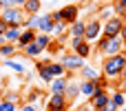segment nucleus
<instances>
[{
	"label": "nucleus",
	"instance_id": "11",
	"mask_svg": "<svg viewBox=\"0 0 126 111\" xmlns=\"http://www.w3.org/2000/svg\"><path fill=\"white\" fill-rule=\"evenodd\" d=\"M93 107H95V111L97 109H102V107H106L109 102H111V93H109V89H97V93L89 100Z\"/></svg>",
	"mask_w": 126,
	"mask_h": 111
},
{
	"label": "nucleus",
	"instance_id": "40",
	"mask_svg": "<svg viewBox=\"0 0 126 111\" xmlns=\"http://www.w3.org/2000/svg\"><path fill=\"white\" fill-rule=\"evenodd\" d=\"M122 40L126 42V22H124V29H122Z\"/></svg>",
	"mask_w": 126,
	"mask_h": 111
},
{
	"label": "nucleus",
	"instance_id": "17",
	"mask_svg": "<svg viewBox=\"0 0 126 111\" xmlns=\"http://www.w3.org/2000/svg\"><path fill=\"white\" fill-rule=\"evenodd\" d=\"M35 69H38V73H40V78L44 80V82H53V73L49 71V60L47 62H35Z\"/></svg>",
	"mask_w": 126,
	"mask_h": 111
},
{
	"label": "nucleus",
	"instance_id": "33",
	"mask_svg": "<svg viewBox=\"0 0 126 111\" xmlns=\"http://www.w3.org/2000/svg\"><path fill=\"white\" fill-rule=\"evenodd\" d=\"M0 4H2V9H11V7H16V0H0Z\"/></svg>",
	"mask_w": 126,
	"mask_h": 111
},
{
	"label": "nucleus",
	"instance_id": "12",
	"mask_svg": "<svg viewBox=\"0 0 126 111\" xmlns=\"http://www.w3.org/2000/svg\"><path fill=\"white\" fill-rule=\"evenodd\" d=\"M53 18H51V13H42L40 16V27H38V33H47V36H51L53 33Z\"/></svg>",
	"mask_w": 126,
	"mask_h": 111
},
{
	"label": "nucleus",
	"instance_id": "6",
	"mask_svg": "<svg viewBox=\"0 0 126 111\" xmlns=\"http://www.w3.org/2000/svg\"><path fill=\"white\" fill-rule=\"evenodd\" d=\"M71 51L75 53V56H80L82 60H86V58H91L93 56V44L91 42H86L84 38H71Z\"/></svg>",
	"mask_w": 126,
	"mask_h": 111
},
{
	"label": "nucleus",
	"instance_id": "43",
	"mask_svg": "<svg viewBox=\"0 0 126 111\" xmlns=\"http://www.w3.org/2000/svg\"><path fill=\"white\" fill-rule=\"evenodd\" d=\"M122 111H126V107H124V109H122Z\"/></svg>",
	"mask_w": 126,
	"mask_h": 111
},
{
	"label": "nucleus",
	"instance_id": "21",
	"mask_svg": "<svg viewBox=\"0 0 126 111\" xmlns=\"http://www.w3.org/2000/svg\"><path fill=\"white\" fill-rule=\"evenodd\" d=\"M40 7H42V0H27L24 7H22V11H24L27 16H38Z\"/></svg>",
	"mask_w": 126,
	"mask_h": 111
},
{
	"label": "nucleus",
	"instance_id": "32",
	"mask_svg": "<svg viewBox=\"0 0 126 111\" xmlns=\"http://www.w3.org/2000/svg\"><path fill=\"white\" fill-rule=\"evenodd\" d=\"M75 111H95V107H93L91 102H84V105H80Z\"/></svg>",
	"mask_w": 126,
	"mask_h": 111
},
{
	"label": "nucleus",
	"instance_id": "29",
	"mask_svg": "<svg viewBox=\"0 0 126 111\" xmlns=\"http://www.w3.org/2000/svg\"><path fill=\"white\" fill-rule=\"evenodd\" d=\"M47 51H49L51 56H55V53H60V51H64V47H62V42H60V40H53V42H51V47H49Z\"/></svg>",
	"mask_w": 126,
	"mask_h": 111
},
{
	"label": "nucleus",
	"instance_id": "25",
	"mask_svg": "<svg viewBox=\"0 0 126 111\" xmlns=\"http://www.w3.org/2000/svg\"><path fill=\"white\" fill-rule=\"evenodd\" d=\"M16 51H18V44L7 42V44H2V47H0V58L9 60V58H13V53H16Z\"/></svg>",
	"mask_w": 126,
	"mask_h": 111
},
{
	"label": "nucleus",
	"instance_id": "26",
	"mask_svg": "<svg viewBox=\"0 0 126 111\" xmlns=\"http://www.w3.org/2000/svg\"><path fill=\"white\" fill-rule=\"evenodd\" d=\"M22 53H24L27 58H31V60H33V58H38V56L42 53V49H40V47H38L35 42H31L29 47H24V49H22Z\"/></svg>",
	"mask_w": 126,
	"mask_h": 111
},
{
	"label": "nucleus",
	"instance_id": "42",
	"mask_svg": "<svg viewBox=\"0 0 126 111\" xmlns=\"http://www.w3.org/2000/svg\"><path fill=\"white\" fill-rule=\"evenodd\" d=\"M0 11H2V4H0Z\"/></svg>",
	"mask_w": 126,
	"mask_h": 111
},
{
	"label": "nucleus",
	"instance_id": "28",
	"mask_svg": "<svg viewBox=\"0 0 126 111\" xmlns=\"http://www.w3.org/2000/svg\"><path fill=\"white\" fill-rule=\"evenodd\" d=\"M66 29H69V24H66L64 20H60V22H55V24H53V36H64V33H66Z\"/></svg>",
	"mask_w": 126,
	"mask_h": 111
},
{
	"label": "nucleus",
	"instance_id": "14",
	"mask_svg": "<svg viewBox=\"0 0 126 111\" xmlns=\"http://www.w3.org/2000/svg\"><path fill=\"white\" fill-rule=\"evenodd\" d=\"M35 36H38V31H35V29H22V36H20V40H18V49L29 47V44L35 40Z\"/></svg>",
	"mask_w": 126,
	"mask_h": 111
},
{
	"label": "nucleus",
	"instance_id": "7",
	"mask_svg": "<svg viewBox=\"0 0 126 111\" xmlns=\"http://www.w3.org/2000/svg\"><path fill=\"white\" fill-rule=\"evenodd\" d=\"M124 22H126L124 18L113 16L111 20H106V22H104V36H106V38H117V36H122Z\"/></svg>",
	"mask_w": 126,
	"mask_h": 111
},
{
	"label": "nucleus",
	"instance_id": "18",
	"mask_svg": "<svg viewBox=\"0 0 126 111\" xmlns=\"http://www.w3.org/2000/svg\"><path fill=\"white\" fill-rule=\"evenodd\" d=\"M111 102H113V107H115L117 111H122L126 107V96L120 91V89H115V91L111 93Z\"/></svg>",
	"mask_w": 126,
	"mask_h": 111
},
{
	"label": "nucleus",
	"instance_id": "41",
	"mask_svg": "<svg viewBox=\"0 0 126 111\" xmlns=\"http://www.w3.org/2000/svg\"><path fill=\"white\" fill-rule=\"evenodd\" d=\"M82 2H89V0H75V4H82Z\"/></svg>",
	"mask_w": 126,
	"mask_h": 111
},
{
	"label": "nucleus",
	"instance_id": "4",
	"mask_svg": "<svg viewBox=\"0 0 126 111\" xmlns=\"http://www.w3.org/2000/svg\"><path fill=\"white\" fill-rule=\"evenodd\" d=\"M60 62H62V67L66 69V76H73V73H80V69L86 65L80 56H75L73 51H66L62 58H60Z\"/></svg>",
	"mask_w": 126,
	"mask_h": 111
},
{
	"label": "nucleus",
	"instance_id": "13",
	"mask_svg": "<svg viewBox=\"0 0 126 111\" xmlns=\"http://www.w3.org/2000/svg\"><path fill=\"white\" fill-rule=\"evenodd\" d=\"M80 91H82V96H86L89 100L97 93V85H95V80H82L80 78Z\"/></svg>",
	"mask_w": 126,
	"mask_h": 111
},
{
	"label": "nucleus",
	"instance_id": "19",
	"mask_svg": "<svg viewBox=\"0 0 126 111\" xmlns=\"http://www.w3.org/2000/svg\"><path fill=\"white\" fill-rule=\"evenodd\" d=\"M22 29H24V27H9V29H7V33H4L7 42L18 44V40H20V36H22Z\"/></svg>",
	"mask_w": 126,
	"mask_h": 111
},
{
	"label": "nucleus",
	"instance_id": "2",
	"mask_svg": "<svg viewBox=\"0 0 126 111\" xmlns=\"http://www.w3.org/2000/svg\"><path fill=\"white\" fill-rule=\"evenodd\" d=\"M126 65V51L120 53V56H113V58H102V76H106L109 82H113L115 78L122 76V69Z\"/></svg>",
	"mask_w": 126,
	"mask_h": 111
},
{
	"label": "nucleus",
	"instance_id": "16",
	"mask_svg": "<svg viewBox=\"0 0 126 111\" xmlns=\"http://www.w3.org/2000/svg\"><path fill=\"white\" fill-rule=\"evenodd\" d=\"M80 76H82V80H97V78L102 76V71L95 69L93 65H84V67L80 69Z\"/></svg>",
	"mask_w": 126,
	"mask_h": 111
},
{
	"label": "nucleus",
	"instance_id": "9",
	"mask_svg": "<svg viewBox=\"0 0 126 111\" xmlns=\"http://www.w3.org/2000/svg\"><path fill=\"white\" fill-rule=\"evenodd\" d=\"M60 13H62V20L71 27L73 22L80 20V4H75V2H73V4H64V7L60 9Z\"/></svg>",
	"mask_w": 126,
	"mask_h": 111
},
{
	"label": "nucleus",
	"instance_id": "31",
	"mask_svg": "<svg viewBox=\"0 0 126 111\" xmlns=\"http://www.w3.org/2000/svg\"><path fill=\"white\" fill-rule=\"evenodd\" d=\"M95 85H97V89H109V80H106V76H100L97 80H95Z\"/></svg>",
	"mask_w": 126,
	"mask_h": 111
},
{
	"label": "nucleus",
	"instance_id": "23",
	"mask_svg": "<svg viewBox=\"0 0 126 111\" xmlns=\"http://www.w3.org/2000/svg\"><path fill=\"white\" fill-rule=\"evenodd\" d=\"M113 16H115V9H113V7H111V4H106V7H102V9H100V11H97V20H100V22H102V24H104V22H106V20H111V18H113Z\"/></svg>",
	"mask_w": 126,
	"mask_h": 111
},
{
	"label": "nucleus",
	"instance_id": "38",
	"mask_svg": "<svg viewBox=\"0 0 126 111\" xmlns=\"http://www.w3.org/2000/svg\"><path fill=\"white\" fill-rule=\"evenodd\" d=\"M24 2H27V0H16V7H20V9H22V7H24Z\"/></svg>",
	"mask_w": 126,
	"mask_h": 111
},
{
	"label": "nucleus",
	"instance_id": "1",
	"mask_svg": "<svg viewBox=\"0 0 126 111\" xmlns=\"http://www.w3.org/2000/svg\"><path fill=\"white\" fill-rule=\"evenodd\" d=\"M95 49L100 51L102 58H113V56H120V53L126 51V42L122 40V36H117V38H106V36H102V38L95 42Z\"/></svg>",
	"mask_w": 126,
	"mask_h": 111
},
{
	"label": "nucleus",
	"instance_id": "24",
	"mask_svg": "<svg viewBox=\"0 0 126 111\" xmlns=\"http://www.w3.org/2000/svg\"><path fill=\"white\" fill-rule=\"evenodd\" d=\"M33 42H35V44H38L42 51H47V49L51 47V42H53V40H51V36H47V33H38Z\"/></svg>",
	"mask_w": 126,
	"mask_h": 111
},
{
	"label": "nucleus",
	"instance_id": "30",
	"mask_svg": "<svg viewBox=\"0 0 126 111\" xmlns=\"http://www.w3.org/2000/svg\"><path fill=\"white\" fill-rule=\"evenodd\" d=\"M18 105L16 102H9V100H0V111H16Z\"/></svg>",
	"mask_w": 126,
	"mask_h": 111
},
{
	"label": "nucleus",
	"instance_id": "8",
	"mask_svg": "<svg viewBox=\"0 0 126 111\" xmlns=\"http://www.w3.org/2000/svg\"><path fill=\"white\" fill-rule=\"evenodd\" d=\"M80 96H82V91H80V78H69L66 89H64V98H66V102L73 105Z\"/></svg>",
	"mask_w": 126,
	"mask_h": 111
},
{
	"label": "nucleus",
	"instance_id": "39",
	"mask_svg": "<svg viewBox=\"0 0 126 111\" xmlns=\"http://www.w3.org/2000/svg\"><path fill=\"white\" fill-rule=\"evenodd\" d=\"M120 80H126V65H124V69H122V76H120Z\"/></svg>",
	"mask_w": 126,
	"mask_h": 111
},
{
	"label": "nucleus",
	"instance_id": "22",
	"mask_svg": "<svg viewBox=\"0 0 126 111\" xmlns=\"http://www.w3.org/2000/svg\"><path fill=\"white\" fill-rule=\"evenodd\" d=\"M49 71L53 73V78H66V69L62 67V62H53V60H49Z\"/></svg>",
	"mask_w": 126,
	"mask_h": 111
},
{
	"label": "nucleus",
	"instance_id": "44",
	"mask_svg": "<svg viewBox=\"0 0 126 111\" xmlns=\"http://www.w3.org/2000/svg\"><path fill=\"white\" fill-rule=\"evenodd\" d=\"M104 2H109V0H104Z\"/></svg>",
	"mask_w": 126,
	"mask_h": 111
},
{
	"label": "nucleus",
	"instance_id": "20",
	"mask_svg": "<svg viewBox=\"0 0 126 111\" xmlns=\"http://www.w3.org/2000/svg\"><path fill=\"white\" fill-rule=\"evenodd\" d=\"M66 82H69V78H53V82L49 85L51 93H62V96H64V89H66Z\"/></svg>",
	"mask_w": 126,
	"mask_h": 111
},
{
	"label": "nucleus",
	"instance_id": "35",
	"mask_svg": "<svg viewBox=\"0 0 126 111\" xmlns=\"http://www.w3.org/2000/svg\"><path fill=\"white\" fill-rule=\"evenodd\" d=\"M20 111H40V109H38V105H29V102H27Z\"/></svg>",
	"mask_w": 126,
	"mask_h": 111
},
{
	"label": "nucleus",
	"instance_id": "15",
	"mask_svg": "<svg viewBox=\"0 0 126 111\" xmlns=\"http://www.w3.org/2000/svg\"><path fill=\"white\" fill-rule=\"evenodd\" d=\"M84 33H86V22L84 20H78L69 27V38H84Z\"/></svg>",
	"mask_w": 126,
	"mask_h": 111
},
{
	"label": "nucleus",
	"instance_id": "3",
	"mask_svg": "<svg viewBox=\"0 0 126 111\" xmlns=\"http://www.w3.org/2000/svg\"><path fill=\"white\" fill-rule=\"evenodd\" d=\"M0 18H2L9 27H24L27 13H24L20 7H11V9H2V11H0Z\"/></svg>",
	"mask_w": 126,
	"mask_h": 111
},
{
	"label": "nucleus",
	"instance_id": "10",
	"mask_svg": "<svg viewBox=\"0 0 126 111\" xmlns=\"http://www.w3.org/2000/svg\"><path fill=\"white\" fill-rule=\"evenodd\" d=\"M47 111H69V102L62 93H51L47 100Z\"/></svg>",
	"mask_w": 126,
	"mask_h": 111
},
{
	"label": "nucleus",
	"instance_id": "37",
	"mask_svg": "<svg viewBox=\"0 0 126 111\" xmlns=\"http://www.w3.org/2000/svg\"><path fill=\"white\" fill-rule=\"evenodd\" d=\"M115 4H120V7L126 11V0H115Z\"/></svg>",
	"mask_w": 126,
	"mask_h": 111
},
{
	"label": "nucleus",
	"instance_id": "5",
	"mask_svg": "<svg viewBox=\"0 0 126 111\" xmlns=\"http://www.w3.org/2000/svg\"><path fill=\"white\" fill-rule=\"evenodd\" d=\"M102 36H104V24H102L97 18L89 20V22H86V33H84V40H86V42H91V44H95Z\"/></svg>",
	"mask_w": 126,
	"mask_h": 111
},
{
	"label": "nucleus",
	"instance_id": "34",
	"mask_svg": "<svg viewBox=\"0 0 126 111\" xmlns=\"http://www.w3.org/2000/svg\"><path fill=\"white\" fill-rule=\"evenodd\" d=\"M7 29H9V24H7V22L0 18V36H4V33H7Z\"/></svg>",
	"mask_w": 126,
	"mask_h": 111
},
{
	"label": "nucleus",
	"instance_id": "27",
	"mask_svg": "<svg viewBox=\"0 0 126 111\" xmlns=\"http://www.w3.org/2000/svg\"><path fill=\"white\" fill-rule=\"evenodd\" d=\"M4 65H7L11 71H16V73H24V65H22V62H18V60H13V58L4 60Z\"/></svg>",
	"mask_w": 126,
	"mask_h": 111
},
{
	"label": "nucleus",
	"instance_id": "36",
	"mask_svg": "<svg viewBox=\"0 0 126 111\" xmlns=\"http://www.w3.org/2000/svg\"><path fill=\"white\" fill-rule=\"evenodd\" d=\"M117 89H120V91L126 96V80H120V87H117Z\"/></svg>",
	"mask_w": 126,
	"mask_h": 111
}]
</instances>
